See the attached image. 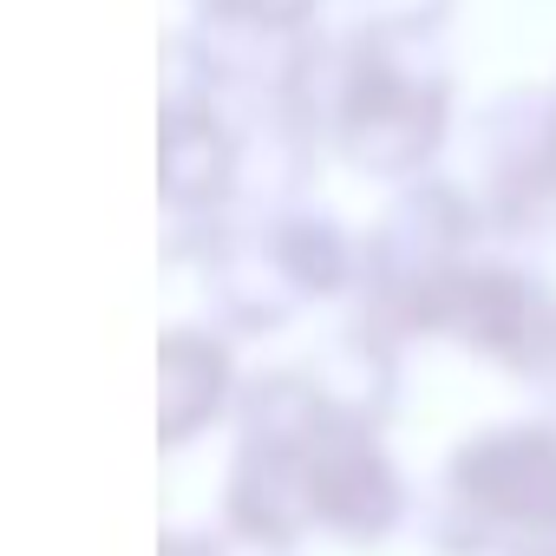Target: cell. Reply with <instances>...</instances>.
<instances>
[{
  "label": "cell",
  "instance_id": "6",
  "mask_svg": "<svg viewBox=\"0 0 556 556\" xmlns=\"http://www.w3.org/2000/svg\"><path fill=\"white\" fill-rule=\"evenodd\" d=\"M308 510L321 530L354 536V543H380L406 517V484L367 419H341L308 452Z\"/></svg>",
  "mask_w": 556,
  "mask_h": 556
},
{
  "label": "cell",
  "instance_id": "2",
  "mask_svg": "<svg viewBox=\"0 0 556 556\" xmlns=\"http://www.w3.org/2000/svg\"><path fill=\"white\" fill-rule=\"evenodd\" d=\"M465 184L478 190L491 236L549 242L556 236V79H517L471 112Z\"/></svg>",
  "mask_w": 556,
  "mask_h": 556
},
{
  "label": "cell",
  "instance_id": "4",
  "mask_svg": "<svg viewBox=\"0 0 556 556\" xmlns=\"http://www.w3.org/2000/svg\"><path fill=\"white\" fill-rule=\"evenodd\" d=\"M452 504L439 543L484 556L504 536H556V426H497L452 458Z\"/></svg>",
  "mask_w": 556,
  "mask_h": 556
},
{
  "label": "cell",
  "instance_id": "1",
  "mask_svg": "<svg viewBox=\"0 0 556 556\" xmlns=\"http://www.w3.org/2000/svg\"><path fill=\"white\" fill-rule=\"evenodd\" d=\"M249 118H289L321 157H341L374 184H413L439 170L458 131V86L426 34L321 21L295 40L275 99Z\"/></svg>",
  "mask_w": 556,
  "mask_h": 556
},
{
  "label": "cell",
  "instance_id": "8",
  "mask_svg": "<svg viewBox=\"0 0 556 556\" xmlns=\"http://www.w3.org/2000/svg\"><path fill=\"white\" fill-rule=\"evenodd\" d=\"M223 517L255 523V530L302 536V530L315 523V510H308V452H282V445L242 439V445H236V465H229Z\"/></svg>",
  "mask_w": 556,
  "mask_h": 556
},
{
  "label": "cell",
  "instance_id": "7",
  "mask_svg": "<svg viewBox=\"0 0 556 556\" xmlns=\"http://www.w3.org/2000/svg\"><path fill=\"white\" fill-rule=\"evenodd\" d=\"M236 393V354L216 328L157 334V445H190Z\"/></svg>",
  "mask_w": 556,
  "mask_h": 556
},
{
  "label": "cell",
  "instance_id": "3",
  "mask_svg": "<svg viewBox=\"0 0 556 556\" xmlns=\"http://www.w3.org/2000/svg\"><path fill=\"white\" fill-rule=\"evenodd\" d=\"M491 236V216L478 203V190L465 177L426 170L413 184H393L380 223L361 236L367 242V268L354 308L361 315H393L400 302H413L419 289H432L439 275H452L458 262H471Z\"/></svg>",
  "mask_w": 556,
  "mask_h": 556
},
{
  "label": "cell",
  "instance_id": "10",
  "mask_svg": "<svg viewBox=\"0 0 556 556\" xmlns=\"http://www.w3.org/2000/svg\"><path fill=\"white\" fill-rule=\"evenodd\" d=\"M197 27L216 34H262V40H289V34H315L328 21V0H177Z\"/></svg>",
  "mask_w": 556,
  "mask_h": 556
},
{
  "label": "cell",
  "instance_id": "13",
  "mask_svg": "<svg viewBox=\"0 0 556 556\" xmlns=\"http://www.w3.org/2000/svg\"><path fill=\"white\" fill-rule=\"evenodd\" d=\"M530 556H556V536H543V543H536V549H530Z\"/></svg>",
  "mask_w": 556,
  "mask_h": 556
},
{
  "label": "cell",
  "instance_id": "12",
  "mask_svg": "<svg viewBox=\"0 0 556 556\" xmlns=\"http://www.w3.org/2000/svg\"><path fill=\"white\" fill-rule=\"evenodd\" d=\"M157 556H210V536H164Z\"/></svg>",
  "mask_w": 556,
  "mask_h": 556
},
{
  "label": "cell",
  "instance_id": "5",
  "mask_svg": "<svg viewBox=\"0 0 556 556\" xmlns=\"http://www.w3.org/2000/svg\"><path fill=\"white\" fill-rule=\"evenodd\" d=\"M157 203L170 223H223L249 203V118L210 92L164 79L157 92Z\"/></svg>",
  "mask_w": 556,
  "mask_h": 556
},
{
  "label": "cell",
  "instance_id": "11",
  "mask_svg": "<svg viewBox=\"0 0 556 556\" xmlns=\"http://www.w3.org/2000/svg\"><path fill=\"white\" fill-rule=\"evenodd\" d=\"M210 556H295V536H282V530H255V523L223 517V530L210 536Z\"/></svg>",
  "mask_w": 556,
  "mask_h": 556
},
{
  "label": "cell",
  "instance_id": "9",
  "mask_svg": "<svg viewBox=\"0 0 556 556\" xmlns=\"http://www.w3.org/2000/svg\"><path fill=\"white\" fill-rule=\"evenodd\" d=\"M393 354H400V341H393V334H380V328H367V321L354 315V321L328 341V354H321V361H308V374L328 387V400H334L348 419L380 426V419H387V406H393V387H400Z\"/></svg>",
  "mask_w": 556,
  "mask_h": 556
}]
</instances>
